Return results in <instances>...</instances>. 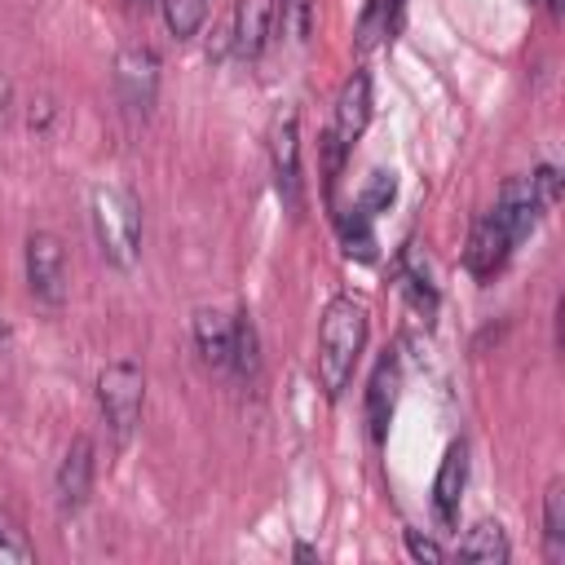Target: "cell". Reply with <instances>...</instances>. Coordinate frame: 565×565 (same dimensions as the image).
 Listing matches in <instances>:
<instances>
[{
  "mask_svg": "<svg viewBox=\"0 0 565 565\" xmlns=\"http://www.w3.org/2000/svg\"><path fill=\"white\" fill-rule=\"evenodd\" d=\"M366 305L353 296H335L322 309L318 322V384L327 388V397H340L344 384L353 380V366L366 349Z\"/></svg>",
  "mask_w": 565,
  "mask_h": 565,
  "instance_id": "1",
  "label": "cell"
},
{
  "mask_svg": "<svg viewBox=\"0 0 565 565\" xmlns=\"http://www.w3.org/2000/svg\"><path fill=\"white\" fill-rule=\"evenodd\" d=\"M88 212H93V234H97L102 256L119 269H132L137 247H141V212H137L132 194H124L115 185H97Z\"/></svg>",
  "mask_w": 565,
  "mask_h": 565,
  "instance_id": "2",
  "label": "cell"
},
{
  "mask_svg": "<svg viewBox=\"0 0 565 565\" xmlns=\"http://www.w3.org/2000/svg\"><path fill=\"white\" fill-rule=\"evenodd\" d=\"M141 402H146V375L137 362H110L97 375V406L106 428L115 433V441H128L137 419H141Z\"/></svg>",
  "mask_w": 565,
  "mask_h": 565,
  "instance_id": "3",
  "label": "cell"
},
{
  "mask_svg": "<svg viewBox=\"0 0 565 565\" xmlns=\"http://www.w3.org/2000/svg\"><path fill=\"white\" fill-rule=\"evenodd\" d=\"M269 163H274V185H278V199L282 207L296 216L305 194H300V124H296V110L282 106L269 124Z\"/></svg>",
  "mask_w": 565,
  "mask_h": 565,
  "instance_id": "4",
  "label": "cell"
},
{
  "mask_svg": "<svg viewBox=\"0 0 565 565\" xmlns=\"http://www.w3.org/2000/svg\"><path fill=\"white\" fill-rule=\"evenodd\" d=\"M26 287L40 305H62L66 300V247L49 230L26 234Z\"/></svg>",
  "mask_w": 565,
  "mask_h": 565,
  "instance_id": "5",
  "label": "cell"
},
{
  "mask_svg": "<svg viewBox=\"0 0 565 565\" xmlns=\"http://www.w3.org/2000/svg\"><path fill=\"white\" fill-rule=\"evenodd\" d=\"M115 93L128 110H150L159 97V57L146 44H128L115 57Z\"/></svg>",
  "mask_w": 565,
  "mask_h": 565,
  "instance_id": "6",
  "label": "cell"
},
{
  "mask_svg": "<svg viewBox=\"0 0 565 565\" xmlns=\"http://www.w3.org/2000/svg\"><path fill=\"white\" fill-rule=\"evenodd\" d=\"M93 468H97L93 441H88L84 433L71 437V446H66V455H62V463H57V477H53V490H57V508H62V512H79V508H84V499H88V490H93Z\"/></svg>",
  "mask_w": 565,
  "mask_h": 565,
  "instance_id": "7",
  "label": "cell"
},
{
  "mask_svg": "<svg viewBox=\"0 0 565 565\" xmlns=\"http://www.w3.org/2000/svg\"><path fill=\"white\" fill-rule=\"evenodd\" d=\"M512 247H516V243L508 238V230L499 225V216H494V212H486V216H477V225H472V234H468L463 265H468V274H472V278H494V274L508 265Z\"/></svg>",
  "mask_w": 565,
  "mask_h": 565,
  "instance_id": "8",
  "label": "cell"
},
{
  "mask_svg": "<svg viewBox=\"0 0 565 565\" xmlns=\"http://www.w3.org/2000/svg\"><path fill=\"white\" fill-rule=\"evenodd\" d=\"M539 212H543V203H539V194H534L530 177H508V181L499 185L494 216H499V225L508 230V238H512V243H521V238L539 225Z\"/></svg>",
  "mask_w": 565,
  "mask_h": 565,
  "instance_id": "9",
  "label": "cell"
},
{
  "mask_svg": "<svg viewBox=\"0 0 565 565\" xmlns=\"http://www.w3.org/2000/svg\"><path fill=\"white\" fill-rule=\"evenodd\" d=\"M463 481H468V446L463 441H450L446 455H441V468L433 477V512H437L441 525H455Z\"/></svg>",
  "mask_w": 565,
  "mask_h": 565,
  "instance_id": "10",
  "label": "cell"
},
{
  "mask_svg": "<svg viewBox=\"0 0 565 565\" xmlns=\"http://www.w3.org/2000/svg\"><path fill=\"white\" fill-rule=\"evenodd\" d=\"M366 124H371V79H366L362 71H353V75L344 79V88H340L331 132H335V141L349 150V146L362 137V128H366Z\"/></svg>",
  "mask_w": 565,
  "mask_h": 565,
  "instance_id": "11",
  "label": "cell"
},
{
  "mask_svg": "<svg viewBox=\"0 0 565 565\" xmlns=\"http://www.w3.org/2000/svg\"><path fill=\"white\" fill-rule=\"evenodd\" d=\"M194 344L207 366H230V344H234V318L221 309H199L194 313Z\"/></svg>",
  "mask_w": 565,
  "mask_h": 565,
  "instance_id": "12",
  "label": "cell"
},
{
  "mask_svg": "<svg viewBox=\"0 0 565 565\" xmlns=\"http://www.w3.org/2000/svg\"><path fill=\"white\" fill-rule=\"evenodd\" d=\"M269 0H238L234 9V53L238 57H260L265 40H269Z\"/></svg>",
  "mask_w": 565,
  "mask_h": 565,
  "instance_id": "13",
  "label": "cell"
},
{
  "mask_svg": "<svg viewBox=\"0 0 565 565\" xmlns=\"http://www.w3.org/2000/svg\"><path fill=\"white\" fill-rule=\"evenodd\" d=\"M393 397H397V362L384 358L371 375V388H366V424H371V437L380 441L384 437V424L393 415Z\"/></svg>",
  "mask_w": 565,
  "mask_h": 565,
  "instance_id": "14",
  "label": "cell"
},
{
  "mask_svg": "<svg viewBox=\"0 0 565 565\" xmlns=\"http://www.w3.org/2000/svg\"><path fill=\"white\" fill-rule=\"evenodd\" d=\"M459 556H463V561H486V565H503V561L512 556V547H508V534H503V525H499V521H477L472 530H463V539H459Z\"/></svg>",
  "mask_w": 565,
  "mask_h": 565,
  "instance_id": "15",
  "label": "cell"
},
{
  "mask_svg": "<svg viewBox=\"0 0 565 565\" xmlns=\"http://www.w3.org/2000/svg\"><path fill=\"white\" fill-rule=\"evenodd\" d=\"M543 543H547V561H565V481L561 477L543 494Z\"/></svg>",
  "mask_w": 565,
  "mask_h": 565,
  "instance_id": "16",
  "label": "cell"
},
{
  "mask_svg": "<svg viewBox=\"0 0 565 565\" xmlns=\"http://www.w3.org/2000/svg\"><path fill=\"white\" fill-rule=\"evenodd\" d=\"M230 366H234L243 380H256V371H260V340H256V322H252L247 313H238V318H234Z\"/></svg>",
  "mask_w": 565,
  "mask_h": 565,
  "instance_id": "17",
  "label": "cell"
},
{
  "mask_svg": "<svg viewBox=\"0 0 565 565\" xmlns=\"http://www.w3.org/2000/svg\"><path fill=\"white\" fill-rule=\"evenodd\" d=\"M397 4L402 0H366L362 18H358V49H375L384 35H393L397 26Z\"/></svg>",
  "mask_w": 565,
  "mask_h": 565,
  "instance_id": "18",
  "label": "cell"
},
{
  "mask_svg": "<svg viewBox=\"0 0 565 565\" xmlns=\"http://www.w3.org/2000/svg\"><path fill=\"white\" fill-rule=\"evenodd\" d=\"M340 243L349 256L358 260H375V234H371V216L362 207H349L340 212Z\"/></svg>",
  "mask_w": 565,
  "mask_h": 565,
  "instance_id": "19",
  "label": "cell"
},
{
  "mask_svg": "<svg viewBox=\"0 0 565 565\" xmlns=\"http://www.w3.org/2000/svg\"><path fill=\"white\" fill-rule=\"evenodd\" d=\"M207 18V0H163V22L177 40H190Z\"/></svg>",
  "mask_w": 565,
  "mask_h": 565,
  "instance_id": "20",
  "label": "cell"
},
{
  "mask_svg": "<svg viewBox=\"0 0 565 565\" xmlns=\"http://www.w3.org/2000/svg\"><path fill=\"white\" fill-rule=\"evenodd\" d=\"M393 199H397V177H393V172H384V168H375V172L366 177L362 194H358V207H362L366 216H375V212H384Z\"/></svg>",
  "mask_w": 565,
  "mask_h": 565,
  "instance_id": "21",
  "label": "cell"
},
{
  "mask_svg": "<svg viewBox=\"0 0 565 565\" xmlns=\"http://www.w3.org/2000/svg\"><path fill=\"white\" fill-rule=\"evenodd\" d=\"M35 561V547L26 543V534L18 530V521L0 508V565H26Z\"/></svg>",
  "mask_w": 565,
  "mask_h": 565,
  "instance_id": "22",
  "label": "cell"
},
{
  "mask_svg": "<svg viewBox=\"0 0 565 565\" xmlns=\"http://www.w3.org/2000/svg\"><path fill=\"white\" fill-rule=\"evenodd\" d=\"M282 26L296 44H305L313 31V0H282Z\"/></svg>",
  "mask_w": 565,
  "mask_h": 565,
  "instance_id": "23",
  "label": "cell"
},
{
  "mask_svg": "<svg viewBox=\"0 0 565 565\" xmlns=\"http://www.w3.org/2000/svg\"><path fill=\"white\" fill-rule=\"evenodd\" d=\"M530 185H534V194H539V203H543V207H552V203L561 199V172H556V168H547V163L530 172Z\"/></svg>",
  "mask_w": 565,
  "mask_h": 565,
  "instance_id": "24",
  "label": "cell"
},
{
  "mask_svg": "<svg viewBox=\"0 0 565 565\" xmlns=\"http://www.w3.org/2000/svg\"><path fill=\"white\" fill-rule=\"evenodd\" d=\"M406 552H411L415 561H433V565H437V561H446V552H441V547H437L433 539L415 534V530H406Z\"/></svg>",
  "mask_w": 565,
  "mask_h": 565,
  "instance_id": "25",
  "label": "cell"
},
{
  "mask_svg": "<svg viewBox=\"0 0 565 565\" xmlns=\"http://www.w3.org/2000/svg\"><path fill=\"white\" fill-rule=\"evenodd\" d=\"M4 106H9V79H0V115H4Z\"/></svg>",
  "mask_w": 565,
  "mask_h": 565,
  "instance_id": "26",
  "label": "cell"
},
{
  "mask_svg": "<svg viewBox=\"0 0 565 565\" xmlns=\"http://www.w3.org/2000/svg\"><path fill=\"white\" fill-rule=\"evenodd\" d=\"M124 4H128V9H150L154 0H124Z\"/></svg>",
  "mask_w": 565,
  "mask_h": 565,
  "instance_id": "27",
  "label": "cell"
}]
</instances>
